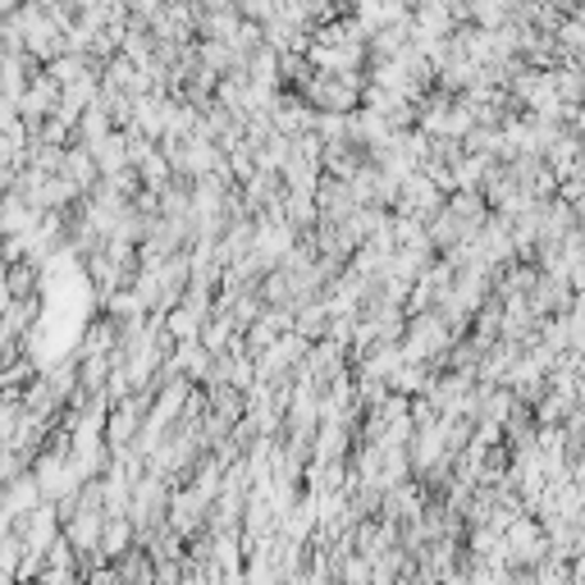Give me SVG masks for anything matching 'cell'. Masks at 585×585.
<instances>
[{"instance_id": "obj_2", "label": "cell", "mask_w": 585, "mask_h": 585, "mask_svg": "<svg viewBox=\"0 0 585 585\" xmlns=\"http://www.w3.org/2000/svg\"><path fill=\"white\" fill-rule=\"evenodd\" d=\"M165 503H170V480L156 476V472H142L129 489V521H133V540H142L151 527L165 521Z\"/></svg>"}, {"instance_id": "obj_17", "label": "cell", "mask_w": 585, "mask_h": 585, "mask_svg": "<svg viewBox=\"0 0 585 585\" xmlns=\"http://www.w3.org/2000/svg\"><path fill=\"white\" fill-rule=\"evenodd\" d=\"M23 389H0V448H6V440L14 435V425L23 416Z\"/></svg>"}, {"instance_id": "obj_11", "label": "cell", "mask_w": 585, "mask_h": 585, "mask_svg": "<svg viewBox=\"0 0 585 585\" xmlns=\"http://www.w3.org/2000/svg\"><path fill=\"white\" fill-rule=\"evenodd\" d=\"M115 344H119V325L115 321H91L87 334H83V344L74 348V361H83V357H110Z\"/></svg>"}, {"instance_id": "obj_19", "label": "cell", "mask_w": 585, "mask_h": 585, "mask_svg": "<svg viewBox=\"0 0 585 585\" xmlns=\"http://www.w3.org/2000/svg\"><path fill=\"white\" fill-rule=\"evenodd\" d=\"M42 563H46V572H78V553L69 549V540L59 535L46 553H42Z\"/></svg>"}, {"instance_id": "obj_14", "label": "cell", "mask_w": 585, "mask_h": 585, "mask_svg": "<svg viewBox=\"0 0 585 585\" xmlns=\"http://www.w3.org/2000/svg\"><path fill=\"white\" fill-rule=\"evenodd\" d=\"M0 284H6L10 302H28L33 289H37V270L28 261H14V266H6V274H0Z\"/></svg>"}, {"instance_id": "obj_4", "label": "cell", "mask_w": 585, "mask_h": 585, "mask_svg": "<svg viewBox=\"0 0 585 585\" xmlns=\"http://www.w3.org/2000/svg\"><path fill=\"white\" fill-rule=\"evenodd\" d=\"M266 119H270V129L280 133V138H302V133H312V119H316V110L306 106V101L297 97V91H280Z\"/></svg>"}, {"instance_id": "obj_1", "label": "cell", "mask_w": 585, "mask_h": 585, "mask_svg": "<svg viewBox=\"0 0 585 585\" xmlns=\"http://www.w3.org/2000/svg\"><path fill=\"white\" fill-rule=\"evenodd\" d=\"M361 87H366V74H344V78L312 74L297 87V97L312 110H325V115H353L361 106Z\"/></svg>"}, {"instance_id": "obj_20", "label": "cell", "mask_w": 585, "mask_h": 585, "mask_svg": "<svg viewBox=\"0 0 585 585\" xmlns=\"http://www.w3.org/2000/svg\"><path fill=\"white\" fill-rule=\"evenodd\" d=\"M83 585H124V581L115 576V567H110V563H97V567L87 572V581H83Z\"/></svg>"}, {"instance_id": "obj_18", "label": "cell", "mask_w": 585, "mask_h": 585, "mask_svg": "<svg viewBox=\"0 0 585 585\" xmlns=\"http://www.w3.org/2000/svg\"><path fill=\"white\" fill-rule=\"evenodd\" d=\"M257 46H261V23H252V19H242V23H238V33L229 37V51L238 55V65H242V59H248V55H252Z\"/></svg>"}, {"instance_id": "obj_10", "label": "cell", "mask_w": 585, "mask_h": 585, "mask_svg": "<svg viewBox=\"0 0 585 585\" xmlns=\"http://www.w3.org/2000/svg\"><path fill=\"white\" fill-rule=\"evenodd\" d=\"M348 425H316L312 430V462H348Z\"/></svg>"}, {"instance_id": "obj_16", "label": "cell", "mask_w": 585, "mask_h": 585, "mask_svg": "<svg viewBox=\"0 0 585 585\" xmlns=\"http://www.w3.org/2000/svg\"><path fill=\"white\" fill-rule=\"evenodd\" d=\"M334 581L338 585H371V563H366L361 553H344V559L334 563Z\"/></svg>"}, {"instance_id": "obj_12", "label": "cell", "mask_w": 585, "mask_h": 585, "mask_svg": "<svg viewBox=\"0 0 585 585\" xmlns=\"http://www.w3.org/2000/svg\"><path fill=\"white\" fill-rule=\"evenodd\" d=\"M138 170V183H142V188L151 193V197H161L165 188H170V183H174V170H170V161H165V151L156 147V151H151V156L142 161V165H133Z\"/></svg>"}, {"instance_id": "obj_9", "label": "cell", "mask_w": 585, "mask_h": 585, "mask_svg": "<svg viewBox=\"0 0 585 585\" xmlns=\"http://www.w3.org/2000/svg\"><path fill=\"white\" fill-rule=\"evenodd\" d=\"M133 544H138V540H133V521H129V517H110L106 527H101L97 559H101V563H115V559H124Z\"/></svg>"}, {"instance_id": "obj_13", "label": "cell", "mask_w": 585, "mask_h": 585, "mask_svg": "<svg viewBox=\"0 0 585 585\" xmlns=\"http://www.w3.org/2000/svg\"><path fill=\"white\" fill-rule=\"evenodd\" d=\"M280 215H284L293 229H312V225H316V197H312V193H289V188H284Z\"/></svg>"}, {"instance_id": "obj_15", "label": "cell", "mask_w": 585, "mask_h": 585, "mask_svg": "<svg viewBox=\"0 0 585 585\" xmlns=\"http://www.w3.org/2000/svg\"><path fill=\"white\" fill-rule=\"evenodd\" d=\"M83 74H97V69H91V59L87 55H55L51 59V65H46V78L55 83V87H65V83H74V78H83Z\"/></svg>"}, {"instance_id": "obj_21", "label": "cell", "mask_w": 585, "mask_h": 585, "mask_svg": "<svg viewBox=\"0 0 585 585\" xmlns=\"http://www.w3.org/2000/svg\"><path fill=\"white\" fill-rule=\"evenodd\" d=\"M174 585H206V576H202V567H193V563H188V567H183V576H178Z\"/></svg>"}, {"instance_id": "obj_3", "label": "cell", "mask_w": 585, "mask_h": 585, "mask_svg": "<svg viewBox=\"0 0 585 585\" xmlns=\"http://www.w3.org/2000/svg\"><path fill=\"white\" fill-rule=\"evenodd\" d=\"M23 549H33V553H46L55 540H59V517H55V503H37V508H28L23 517H14V527Z\"/></svg>"}, {"instance_id": "obj_8", "label": "cell", "mask_w": 585, "mask_h": 585, "mask_svg": "<svg viewBox=\"0 0 585 585\" xmlns=\"http://www.w3.org/2000/svg\"><path fill=\"white\" fill-rule=\"evenodd\" d=\"M87 156H91V165H97V174H101V178L119 174V170L129 165V156H124V133H119V129H110L106 138L87 142Z\"/></svg>"}, {"instance_id": "obj_7", "label": "cell", "mask_w": 585, "mask_h": 585, "mask_svg": "<svg viewBox=\"0 0 585 585\" xmlns=\"http://www.w3.org/2000/svg\"><path fill=\"white\" fill-rule=\"evenodd\" d=\"M55 174L65 178L78 197H87V193L101 183V174H97V165H91V156H87L83 142H69L65 151H59V170H55Z\"/></svg>"}, {"instance_id": "obj_5", "label": "cell", "mask_w": 585, "mask_h": 585, "mask_svg": "<svg viewBox=\"0 0 585 585\" xmlns=\"http://www.w3.org/2000/svg\"><path fill=\"white\" fill-rule=\"evenodd\" d=\"M202 517H206V503L193 495V489H170L165 527H170L178 540H193V535L202 531Z\"/></svg>"}, {"instance_id": "obj_6", "label": "cell", "mask_w": 585, "mask_h": 585, "mask_svg": "<svg viewBox=\"0 0 585 585\" xmlns=\"http://www.w3.org/2000/svg\"><path fill=\"white\" fill-rule=\"evenodd\" d=\"M101 527H106V517L101 512H74L65 527H59V535L69 540V549L78 553V559H87L91 567H97V544H101Z\"/></svg>"}]
</instances>
